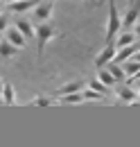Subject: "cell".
Instances as JSON below:
<instances>
[{
  "instance_id": "27",
  "label": "cell",
  "mask_w": 140,
  "mask_h": 147,
  "mask_svg": "<svg viewBox=\"0 0 140 147\" xmlns=\"http://www.w3.org/2000/svg\"><path fill=\"white\" fill-rule=\"evenodd\" d=\"M0 11H2V0H0Z\"/></svg>"
},
{
  "instance_id": "6",
  "label": "cell",
  "mask_w": 140,
  "mask_h": 147,
  "mask_svg": "<svg viewBox=\"0 0 140 147\" xmlns=\"http://www.w3.org/2000/svg\"><path fill=\"white\" fill-rule=\"evenodd\" d=\"M118 97H122L124 102H129V104H138L140 102V95L133 88H129V86H118Z\"/></svg>"
},
{
  "instance_id": "30",
  "label": "cell",
  "mask_w": 140,
  "mask_h": 147,
  "mask_svg": "<svg viewBox=\"0 0 140 147\" xmlns=\"http://www.w3.org/2000/svg\"><path fill=\"white\" fill-rule=\"evenodd\" d=\"M131 2H133V0H131Z\"/></svg>"
},
{
  "instance_id": "16",
  "label": "cell",
  "mask_w": 140,
  "mask_h": 147,
  "mask_svg": "<svg viewBox=\"0 0 140 147\" xmlns=\"http://www.w3.org/2000/svg\"><path fill=\"white\" fill-rule=\"evenodd\" d=\"M108 70L113 73V77H115L118 82H124V79H127V73H124L122 63H111V66H108Z\"/></svg>"
},
{
  "instance_id": "5",
  "label": "cell",
  "mask_w": 140,
  "mask_h": 147,
  "mask_svg": "<svg viewBox=\"0 0 140 147\" xmlns=\"http://www.w3.org/2000/svg\"><path fill=\"white\" fill-rule=\"evenodd\" d=\"M5 38H7L9 43H14L18 50H20V48H25V36L20 34V30H18V27H7V30H5Z\"/></svg>"
},
{
  "instance_id": "28",
  "label": "cell",
  "mask_w": 140,
  "mask_h": 147,
  "mask_svg": "<svg viewBox=\"0 0 140 147\" xmlns=\"http://www.w3.org/2000/svg\"><path fill=\"white\" fill-rule=\"evenodd\" d=\"M0 104H5V102H2V97H0Z\"/></svg>"
},
{
  "instance_id": "21",
  "label": "cell",
  "mask_w": 140,
  "mask_h": 147,
  "mask_svg": "<svg viewBox=\"0 0 140 147\" xmlns=\"http://www.w3.org/2000/svg\"><path fill=\"white\" fill-rule=\"evenodd\" d=\"M30 104H32V107H50V104H52V100H48V97H34Z\"/></svg>"
},
{
  "instance_id": "23",
  "label": "cell",
  "mask_w": 140,
  "mask_h": 147,
  "mask_svg": "<svg viewBox=\"0 0 140 147\" xmlns=\"http://www.w3.org/2000/svg\"><path fill=\"white\" fill-rule=\"evenodd\" d=\"M127 82H140V70H138V73H136V75H133V77H129Z\"/></svg>"
},
{
  "instance_id": "19",
  "label": "cell",
  "mask_w": 140,
  "mask_h": 147,
  "mask_svg": "<svg viewBox=\"0 0 140 147\" xmlns=\"http://www.w3.org/2000/svg\"><path fill=\"white\" fill-rule=\"evenodd\" d=\"M81 95H84V100H102V97H104L102 93L93 91V88H84V91H81Z\"/></svg>"
},
{
  "instance_id": "3",
  "label": "cell",
  "mask_w": 140,
  "mask_h": 147,
  "mask_svg": "<svg viewBox=\"0 0 140 147\" xmlns=\"http://www.w3.org/2000/svg\"><path fill=\"white\" fill-rule=\"evenodd\" d=\"M52 11H54L52 0H41V2L36 5V9H34V18L41 20V23H45L48 18H52Z\"/></svg>"
},
{
  "instance_id": "29",
  "label": "cell",
  "mask_w": 140,
  "mask_h": 147,
  "mask_svg": "<svg viewBox=\"0 0 140 147\" xmlns=\"http://www.w3.org/2000/svg\"><path fill=\"white\" fill-rule=\"evenodd\" d=\"M138 95H140V88H138Z\"/></svg>"
},
{
  "instance_id": "24",
  "label": "cell",
  "mask_w": 140,
  "mask_h": 147,
  "mask_svg": "<svg viewBox=\"0 0 140 147\" xmlns=\"http://www.w3.org/2000/svg\"><path fill=\"white\" fill-rule=\"evenodd\" d=\"M131 59H133V61H138V63H140V52H136V55L131 57Z\"/></svg>"
},
{
  "instance_id": "11",
  "label": "cell",
  "mask_w": 140,
  "mask_h": 147,
  "mask_svg": "<svg viewBox=\"0 0 140 147\" xmlns=\"http://www.w3.org/2000/svg\"><path fill=\"white\" fill-rule=\"evenodd\" d=\"M16 52H18V48L14 45V43H9L7 38L0 41V57H2V59H9V57H14Z\"/></svg>"
},
{
  "instance_id": "25",
  "label": "cell",
  "mask_w": 140,
  "mask_h": 147,
  "mask_svg": "<svg viewBox=\"0 0 140 147\" xmlns=\"http://www.w3.org/2000/svg\"><path fill=\"white\" fill-rule=\"evenodd\" d=\"M136 36H140V23L136 25Z\"/></svg>"
},
{
  "instance_id": "12",
  "label": "cell",
  "mask_w": 140,
  "mask_h": 147,
  "mask_svg": "<svg viewBox=\"0 0 140 147\" xmlns=\"http://www.w3.org/2000/svg\"><path fill=\"white\" fill-rule=\"evenodd\" d=\"M131 43H136V34H131V32H124L122 36H115V48H118V50L131 45Z\"/></svg>"
},
{
  "instance_id": "26",
  "label": "cell",
  "mask_w": 140,
  "mask_h": 147,
  "mask_svg": "<svg viewBox=\"0 0 140 147\" xmlns=\"http://www.w3.org/2000/svg\"><path fill=\"white\" fill-rule=\"evenodd\" d=\"M2 86H5V82H0V93H2Z\"/></svg>"
},
{
  "instance_id": "18",
  "label": "cell",
  "mask_w": 140,
  "mask_h": 147,
  "mask_svg": "<svg viewBox=\"0 0 140 147\" xmlns=\"http://www.w3.org/2000/svg\"><path fill=\"white\" fill-rule=\"evenodd\" d=\"M138 70H140V63L131 59V61H129V63L124 66V73H127V79H129V77H133V75L138 73Z\"/></svg>"
},
{
  "instance_id": "17",
  "label": "cell",
  "mask_w": 140,
  "mask_h": 147,
  "mask_svg": "<svg viewBox=\"0 0 140 147\" xmlns=\"http://www.w3.org/2000/svg\"><path fill=\"white\" fill-rule=\"evenodd\" d=\"M2 102L5 104H14V86L11 84H5L2 86Z\"/></svg>"
},
{
  "instance_id": "1",
  "label": "cell",
  "mask_w": 140,
  "mask_h": 147,
  "mask_svg": "<svg viewBox=\"0 0 140 147\" xmlns=\"http://www.w3.org/2000/svg\"><path fill=\"white\" fill-rule=\"evenodd\" d=\"M122 30V16L118 14V7L113 0H108V23H106V43H113L118 32Z\"/></svg>"
},
{
  "instance_id": "9",
  "label": "cell",
  "mask_w": 140,
  "mask_h": 147,
  "mask_svg": "<svg viewBox=\"0 0 140 147\" xmlns=\"http://www.w3.org/2000/svg\"><path fill=\"white\" fill-rule=\"evenodd\" d=\"M136 55V43H131V45H127V48H120L115 57H113V63H122L127 59H131V57Z\"/></svg>"
},
{
  "instance_id": "31",
  "label": "cell",
  "mask_w": 140,
  "mask_h": 147,
  "mask_svg": "<svg viewBox=\"0 0 140 147\" xmlns=\"http://www.w3.org/2000/svg\"><path fill=\"white\" fill-rule=\"evenodd\" d=\"M11 2H14V0H11Z\"/></svg>"
},
{
  "instance_id": "10",
  "label": "cell",
  "mask_w": 140,
  "mask_h": 147,
  "mask_svg": "<svg viewBox=\"0 0 140 147\" xmlns=\"http://www.w3.org/2000/svg\"><path fill=\"white\" fill-rule=\"evenodd\" d=\"M59 102L61 104H79V102H84V95H81V91L79 93H61Z\"/></svg>"
},
{
  "instance_id": "4",
  "label": "cell",
  "mask_w": 140,
  "mask_h": 147,
  "mask_svg": "<svg viewBox=\"0 0 140 147\" xmlns=\"http://www.w3.org/2000/svg\"><path fill=\"white\" fill-rule=\"evenodd\" d=\"M115 52H118L115 43H106V48L100 52V55H97V59H95V66H97V68H104L106 63H111V61H113Z\"/></svg>"
},
{
  "instance_id": "15",
  "label": "cell",
  "mask_w": 140,
  "mask_h": 147,
  "mask_svg": "<svg viewBox=\"0 0 140 147\" xmlns=\"http://www.w3.org/2000/svg\"><path fill=\"white\" fill-rule=\"evenodd\" d=\"M16 27L20 30V34H23L25 38H30V36H36V30L32 27V25H30V23H27V20H18V23H16Z\"/></svg>"
},
{
  "instance_id": "7",
  "label": "cell",
  "mask_w": 140,
  "mask_h": 147,
  "mask_svg": "<svg viewBox=\"0 0 140 147\" xmlns=\"http://www.w3.org/2000/svg\"><path fill=\"white\" fill-rule=\"evenodd\" d=\"M41 0H14L9 7H11V11H16V14H23V11H30V9H36V5H38Z\"/></svg>"
},
{
  "instance_id": "13",
  "label": "cell",
  "mask_w": 140,
  "mask_h": 147,
  "mask_svg": "<svg viewBox=\"0 0 140 147\" xmlns=\"http://www.w3.org/2000/svg\"><path fill=\"white\" fill-rule=\"evenodd\" d=\"M97 79H100L102 84H106V86H113V84H118V79L113 77V73H111L108 68H100V75H97Z\"/></svg>"
},
{
  "instance_id": "20",
  "label": "cell",
  "mask_w": 140,
  "mask_h": 147,
  "mask_svg": "<svg viewBox=\"0 0 140 147\" xmlns=\"http://www.w3.org/2000/svg\"><path fill=\"white\" fill-rule=\"evenodd\" d=\"M90 88H93V91H97V93H102V95H104L108 86H106V84H102L100 79H93V82H90Z\"/></svg>"
},
{
  "instance_id": "22",
  "label": "cell",
  "mask_w": 140,
  "mask_h": 147,
  "mask_svg": "<svg viewBox=\"0 0 140 147\" xmlns=\"http://www.w3.org/2000/svg\"><path fill=\"white\" fill-rule=\"evenodd\" d=\"M7 27H9V23H7V18H5L2 14H0V32H5Z\"/></svg>"
},
{
  "instance_id": "14",
  "label": "cell",
  "mask_w": 140,
  "mask_h": 147,
  "mask_svg": "<svg viewBox=\"0 0 140 147\" xmlns=\"http://www.w3.org/2000/svg\"><path fill=\"white\" fill-rule=\"evenodd\" d=\"M84 88H86V84L77 79V82H70L66 86H61V88H59V95H61V93H79V91H84Z\"/></svg>"
},
{
  "instance_id": "8",
  "label": "cell",
  "mask_w": 140,
  "mask_h": 147,
  "mask_svg": "<svg viewBox=\"0 0 140 147\" xmlns=\"http://www.w3.org/2000/svg\"><path fill=\"white\" fill-rule=\"evenodd\" d=\"M138 16H140V5H133V7L124 14V18H122V30L133 27V25H136V20H138Z\"/></svg>"
},
{
  "instance_id": "2",
  "label": "cell",
  "mask_w": 140,
  "mask_h": 147,
  "mask_svg": "<svg viewBox=\"0 0 140 147\" xmlns=\"http://www.w3.org/2000/svg\"><path fill=\"white\" fill-rule=\"evenodd\" d=\"M54 36V25L52 23H41L38 27H36V38H38V55H43V50H45V45L50 43V38Z\"/></svg>"
}]
</instances>
